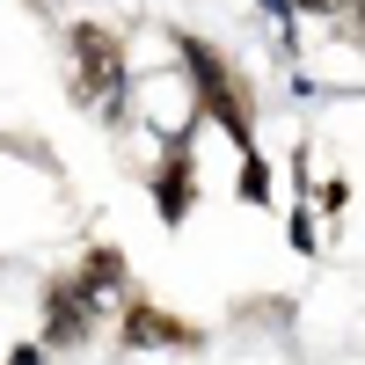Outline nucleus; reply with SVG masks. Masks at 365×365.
Returning a JSON list of instances; mask_svg holds the SVG:
<instances>
[{
    "label": "nucleus",
    "mask_w": 365,
    "mask_h": 365,
    "mask_svg": "<svg viewBox=\"0 0 365 365\" xmlns=\"http://www.w3.org/2000/svg\"><path fill=\"white\" fill-rule=\"evenodd\" d=\"M146 344H197L182 322H168V314H154V307H132V322H125V351H146Z\"/></svg>",
    "instance_id": "obj_4"
},
{
    "label": "nucleus",
    "mask_w": 365,
    "mask_h": 365,
    "mask_svg": "<svg viewBox=\"0 0 365 365\" xmlns=\"http://www.w3.org/2000/svg\"><path fill=\"white\" fill-rule=\"evenodd\" d=\"M190 205H197L190 154H168V161L154 168V212H161V227H182V220H190Z\"/></svg>",
    "instance_id": "obj_3"
},
{
    "label": "nucleus",
    "mask_w": 365,
    "mask_h": 365,
    "mask_svg": "<svg viewBox=\"0 0 365 365\" xmlns=\"http://www.w3.org/2000/svg\"><path fill=\"white\" fill-rule=\"evenodd\" d=\"M182 73H190V88H197V110H212L220 117V132L249 154V132H256V103H249V88L234 81V66L220 51H212L205 37H182Z\"/></svg>",
    "instance_id": "obj_1"
},
{
    "label": "nucleus",
    "mask_w": 365,
    "mask_h": 365,
    "mask_svg": "<svg viewBox=\"0 0 365 365\" xmlns=\"http://www.w3.org/2000/svg\"><path fill=\"white\" fill-rule=\"evenodd\" d=\"M8 365H44V351H37V344H29V351H15Z\"/></svg>",
    "instance_id": "obj_7"
},
{
    "label": "nucleus",
    "mask_w": 365,
    "mask_h": 365,
    "mask_svg": "<svg viewBox=\"0 0 365 365\" xmlns=\"http://www.w3.org/2000/svg\"><path fill=\"white\" fill-rule=\"evenodd\" d=\"M96 329V299L81 292V278H58L44 292V344H81Z\"/></svg>",
    "instance_id": "obj_2"
},
{
    "label": "nucleus",
    "mask_w": 365,
    "mask_h": 365,
    "mask_svg": "<svg viewBox=\"0 0 365 365\" xmlns=\"http://www.w3.org/2000/svg\"><path fill=\"white\" fill-rule=\"evenodd\" d=\"M241 197H249V205H263V197H270V168H263L256 154L241 161Z\"/></svg>",
    "instance_id": "obj_5"
},
{
    "label": "nucleus",
    "mask_w": 365,
    "mask_h": 365,
    "mask_svg": "<svg viewBox=\"0 0 365 365\" xmlns=\"http://www.w3.org/2000/svg\"><path fill=\"white\" fill-rule=\"evenodd\" d=\"M292 249H299V256L314 249V220H307V212H292Z\"/></svg>",
    "instance_id": "obj_6"
}]
</instances>
